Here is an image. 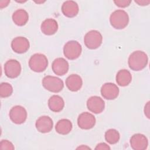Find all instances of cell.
Instances as JSON below:
<instances>
[{"label":"cell","mask_w":150,"mask_h":150,"mask_svg":"<svg viewBox=\"0 0 150 150\" xmlns=\"http://www.w3.org/2000/svg\"><path fill=\"white\" fill-rule=\"evenodd\" d=\"M148 57L143 51L137 50L133 52L129 56L128 63L129 67L134 71H140L147 65Z\"/></svg>","instance_id":"1"},{"label":"cell","mask_w":150,"mask_h":150,"mask_svg":"<svg viewBox=\"0 0 150 150\" xmlns=\"http://www.w3.org/2000/svg\"><path fill=\"white\" fill-rule=\"evenodd\" d=\"M111 25L116 29H122L128 24L129 16L124 10L118 9L114 11L110 15Z\"/></svg>","instance_id":"2"},{"label":"cell","mask_w":150,"mask_h":150,"mask_svg":"<svg viewBox=\"0 0 150 150\" xmlns=\"http://www.w3.org/2000/svg\"><path fill=\"white\" fill-rule=\"evenodd\" d=\"M48 65V60L45 55L42 53L33 54L29 60L30 69L37 73H40L46 70Z\"/></svg>","instance_id":"3"},{"label":"cell","mask_w":150,"mask_h":150,"mask_svg":"<svg viewBox=\"0 0 150 150\" xmlns=\"http://www.w3.org/2000/svg\"><path fill=\"white\" fill-rule=\"evenodd\" d=\"M81 52V45L76 40L67 42L63 47V54L69 60H75L79 58Z\"/></svg>","instance_id":"4"},{"label":"cell","mask_w":150,"mask_h":150,"mask_svg":"<svg viewBox=\"0 0 150 150\" xmlns=\"http://www.w3.org/2000/svg\"><path fill=\"white\" fill-rule=\"evenodd\" d=\"M43 87L52 93H59L64 87L63 81L59 77L53 76H46L42 80Z\"/></svg>","instance_id":"5"},{"label":"cell","mask_w":150,"mask_h":150,"mask_svg":"<svg viewBox=\"0 0 150 150\" xmlns=\"http://www.w3.org/2000/svg\"><path fill=\"white\" fill-rule=\"evenodd\" d=\"M103 42L101 34L96 30L88 32L84 37V42L86 46L89 49H96L99 47Z\"/></svg>","instance_id":"6"},{"label":"cell","mask_w":150,"mask_h":150,"mask_svg":"<svg viewBox=\"0 0 150 150\" xmlns=\"http://www.w3.org/2000/svg\"><path fill=\"white\" fill-rule=\"evenodd\" d=\"M21 70L20 63L15 59H10L4 64L5 74L6 77L10 79L18 77L21 74Z\"/></svg>","instance_id":"7"},{"label":"cell","mask_w":150,"mask_h":150,"mask_svg":"<svg viewBox=\"0 0 150 150\" xmlns=\"http://www.w3.org/2000/svg\"><path fill=\"white\" fill-rule=\"evenodd\" d=\"M11 120L16 124L23 123L27 118L26 109L21 105H15L9 111V113Z\"/></svg>","instance_id":"8"},{"label":"cell","mask_w":150,"mask_h":150,"mask_svg":"<svg viewBox=\"0 0 150 150\" xmlns=\"http://www.w3.org/2000/svg\"><path fill=\"white\" fill-rule=\"evenodd\" d=\"M96 121L95 117L88 112L81 113L77 118L78 126L83 129H90L93 128Z\"/></svg>","instance_id":"9"},{"label":"cell","mask_w":150,"mask_h":150,"mask_svg":"<svg viewBox=\"0 0 150 150\" xmlns=\"http://www.w3.org/2000/svg\"><path fill=\"white\" fill-rule=\"evenodd\" d=\"M29 42L25 37L18 36L15 38L11 42V47L16 53L22 54L26 52L29 49Z\"/></svg>","instance_id":"10"},{"label":"cell","mask_w":150,"mask_h":150,"mask_svg":"<svg viewBox=\"0 0 150 150\" xmlns=\"http://www.w3.org/2000/svg\"><path fill=\"white\" fill-rule=\"evenodd\" d=\"M87 107L91 112L95 114H100L104 110L105 103L101 97L94 96L87 100Z\"/></svg>","instance_id":"11"},{"label":"cell","mask_w":150,"mask_h":150,"mask_svg":"<svg viewBox=\"0 0 150 150\" xmlns=\"http://www.w3.org/2000/svg\"><path fill=\"white\" fill-rule=\"evenodd\" d=\"M101 94L105 99L114 100L119 94V88L114 83H105L101 88Z\"/></svg>","instance_id":"12"},{"label":"cell","mask_w":150,"mask_h":150,"mask_svg":"<svg viewBox=\"0 0 150 150\" xmlns=\"http://www.w3.org/2000/svg\"><path fill=\"white\" fill-rule=\"evenodd\" d=\"M53 122L50 117L43 115L39 117L35 122V127L38 131L41 133H48L53 128Z\"/></svg>","instance_id":"13"},{"label":"cell","mask_w":150,"mask_h":150,"mask_svg":"<svg viewBox=\"0 0 150 150\" xmlns=\"http://www.w3.org/2000/svg\"><path fill=\"white\" fill-rule=\"evenodd\" d=\"M130 145L134 150H144L147 148L148 141L143 134H135L130 138Z\"/></svg>","instance_id":"14"},{"label":"cell","mask_w":150,"mask_h":150,"mask_svg":"<svg viewBox=\"0 0 150 150\" xmlns=\"http://www.w3.org/2000/svg\"><path fill=\"white\" fill-rule=\"evenodd\" d=\"M52 70L58 76H63L68 72L69 64L67 61L62 57L55 59L52 64Z\"/></svg>","instance_id":"15"},{"label":"cell","mask_w":150,"mask_h":150,"mask_svg":"<svg viewBox=\"0 0 150 150\" xmlns=\"http://www.w3.org/2000/svg\"><path fill=\"white\" fill-rule=\"evenodd\" d=\"M79 11V5L75 1H66L62 4V12L66 17L73 18L78 14Z\"/></svg>","instance_id":"16"},{"label":"cell","mask_w":150,"mask_h":150,"mask_svg":"<svg viewBox=\"0 0 150 150\" xmlns=\"http://www.w3.org/2000/svg\"><path fill=\"white\" fill-rule=\"evenodd\" d=\"M42 32L46 35H53L58 30L57 21L52 18H48L43 21L40 26Z\"/></svg>","instance_id":"17"},{"label":"cell","mask_w":150,"mask_h":150,"mask_svg":"<svg viewBox=\"0 0 150 150\" xmlns=\"http://www.w3.org/2000/svg\"><path fill=\"white\" fill-rule=\"evenodd\" d=\"M66 85L69 90L74 92L77 91L82 87L83 80L79 75L72 74L67 77Z\"/></svg>","instance_id":"18"},{"label":"cell","mask_w":150,"mask_h":150,"mask_svg":"<svg viewBox=\"0 0 150 150\" xmlns=\"http://www.w3.org/2000/svg\"><path fill=\"white\" fill-rule=\"evenodd\" d=\"M48 107L52 111L58 112L63 109L64 107V101L60 96L58 95H53L48 100Z\"/></svg>","instance_id":"19"},{"label":"cell","mask_w":150,"mask_h":150,"mask_svg":"<svg viewBox=\"0 0 150 150\" xmlns=\"http://www.w3.org/2000/svg\"><path fill=\"white\" fill-rule=\"evenodd\" d=\"M12 18V21L15 25L22 26L28 22L29 20V15L25 10L19 9L13 12Z\"/></svg>","instance_id":"20"},{"label":"cell","mask_w":150,"mask_h":150,"mask_svg":"<svg viewBox=\"0 0 150 150\" xmlns=\"http://www.w3.org/2000/svg\"><path fill=\"white\" fill-rule=\"evenodd\" d=\"M73 128L71 122L68 119H61L57 121L55 126L56 131L62 135H66L70 132Z\"/></svg>","instance_id":"21"},{"label":"cell","mask_w":150,"mask_h":150,"mask_svg":"<svg viewBox=\"0 0 150 150\" xmlns=\"http://www.w3.org/2000/svg\"><path fill=\"white\" fill-rule=\"evenodd\" d=\"M132 81V76L131 73L126 69H122L118 71L116 75L117 83L121 86H128Z\"/></svg>","instance_id":"22"},{"label":"cell","mask_w":150,"mask_h":150,"mask_svg":"<svg viewBox=\"0 0 150 150\" xmlns=\"http://www.w3.org/2000/svg\"><path fill=\"white\" fill-rule=\"evenodd\" d=\"M105 139L110 144H115L120 139V135L118 131L115 129H109L105 132Z\"/></svg>","instance_id":"23"},{"label":"cell","mask_w":150,"mask_h":150,"mask_svg":"<svg viewBox=\"0 0 150 150\" xmlns=\"http://www.w3.org/2000/svg\"><path fill=\"white\" fill-rule=\"evenodd\" d=\"M13 92L12 86L8 83L4 82L0 84V97L6 98L11 96Z\"/></svg>","instance_id":"24"},{"label":"cell","mask_w":150,"mask_h":150,"mask_svg":"<svg viewBox=\"0 0 150 150\" xmlns=\"http://www.w3.org/2000/svg\"><path fill=\"white\" fill-rule=\"evenodd\" d=\"M0 149L13 150L15 149V147L11 142L6 139H3L0 142Z\"/></svg>","instance_id":"25"},{"label":"cell","mask_w":150,"mask_h":150,"mask_svg":"<svg viewBox=\"0 0 150 150\" xmlns=\"http://www.w3.org/2000/svg\"><path fill=\"white\" fill-rule=\"evenodd\" d=\"M114 4L118 7L120 8H126L131 3L130 0H116L114 1Z\"/></svg>","instance_id":"26"},{"label":"cell","mask_w":150,"mask_h":150,"mask_svg":"<svg viewBox=\"0 0 150 150\" xmlns=\"http://www.w3.org/2000/svg\"><path fill=\"white\" fill-rule=\"evenodd\" d=\"M111 149L110 147L104 142H101L98 144L95 148V149Z\"/></svg>","instance_id":"27"},{"label":"cell","mask_w":150,"mask_h":150,"mask_svg":"<svg viewBox=\"0 0 150 150\" xmlns=\"http://www.w3.org/2000/svg\"><path fill=\"white\" fill-rule=\"evenodd\" d=\"M144 113L148 118H149V101H148L144 107Z\"/></svg>","instance_id":"28"},{"label":"cell","mask_w":150,"mask_h":150,"mask_svg":"<svg viewBox=\"0 0 150 150\" xmlns=\"http://www.w3.org/2000/svg\"><path fill=\"white\" fill-rule=\"evenodd\" d=\"M135 2L138 4L139 5L141 6H145L148 5L150 3V1H145V0H137L135 1Z\"/></svg>","instance_id":"29"},{"label":"cell","mask_w":150,"mask_h":150,"mask_svg":"<svg viewBox=\"0 0 150 150\" xmlns=\"http://www.w3.org/2000/svg\"><path fill=\"white\" fill-rule=\"evenodd\" d=\"M10 1H1L0 2V8L1 9H2L6 7L8 4H9Z\"/></svg>","instance_id":"30"},{"label":"cell","mask_w":150,"mask_h":150,"mask_svg":"<svg viewBox=\"0 0 150 150\" xmlns=\"http://www.w3.org/2000/svg\"><path fill=\"white\" fill-rule=\"evenodd\" d=\"M77 149H90V148H89L88 146H84L83 145H82L81 146H79L78 148H77Z\"/></svg>","instance_id":"31"}]
</instances>
